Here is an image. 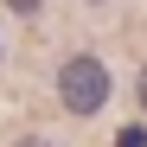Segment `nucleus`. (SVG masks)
Returning <instances> with one entry per match:
<instances>
[{
	"label": "nucleus",
	"instance_id": "obj_2",
	"mask_svg": "<svg viewBox=\"0 0 147 147\" xmlns=\"http://www.w3.org/2000/svg\"><path fill=\"white\" fill-rule=\"evenodd\" d=\"M7 7H13V13H38L45 0H7Z\"/></svg>",
	"mask_w": 147,
	"mask_h": 147
},
{
	"label": "nucleus",
	"instance_id": "obj_3",
	"mask_svg": "<svg viewBox=\"0 0 147 147\" xmlns=\"http://www.w3.org/2000/svg\"><path fill=\"white\" fill-rule=\"evenodd\" d=\"M13 147H51V141H45V134H26V141H13Z\"/></svg>",
	"mask_w": 147,
	"mask_h": 147
},
{
	"label": "nucleus",
	"instance_id": "obj_4",
	"mask_svg": "<svg viewBox=\"0 0 147 147\" xmlns=\"http://www.w3.org/2000/svg\"><path fill=\"white\" fill-rule=\"evenodd\" d=\"M141 109H147V70H141Z\"/></svg>",
	"mask_w": 147,
	"mask_h": 147
},
{
	"label": "nucleus",
	"instance_id": "obj_1",
	"mask_svg": "<svg viewBox=\"0 0 147 147\" xmlns=\"http://www.w3.org/2000/svg\"><path fill=\"white\" fill-rule=\"evenodd\" d=\"M58 102H64L70 115H96V109H109V64L90 58V51L64 58V70H58Z\"/></svg>",
	"mask_w": 147,
	"mask_h": 147
}]
</instances>
